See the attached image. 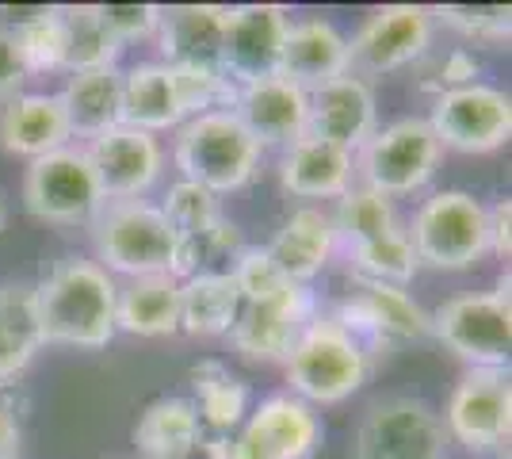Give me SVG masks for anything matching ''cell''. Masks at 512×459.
Segmentation results:
<instances>
[{
	"label": "cell",
	"instance_id": "6",
	"mask_svg": "<svg viewBox=\"0 0 512 459\" xmlns=\"http://www.w3.org/2000/svg\"><path fill=\"white\" fill-rule=\"evenodd\" d=\"M352 161H356V184H367L398 203L402 196H413L432 184L444 161V146L432 134L425 115H402L371 134L352 153Z\"/></svg>",
	"mask_w": 512,
	"mask_h": 459
},
{
	"label": "cell",
	"instance_id": "45",
	"mask_svg": "<svg viewBox=\"0 0 512 459\" xmlns=\"http://www.w3.org/2000/svg\"><path fill=\"white\" fill-rule=\"evenodd\" d=\"M8 219H12V203H8V192L0 188V238H4V230H8Z\"/></svg>",
	"mask_w": 512,
	"mask_h": 459
},
{
	"label": "cell",
	"instance_id": "28",
	"mask_svg": "<svg viewBox=\"0 0 512 459\" xmlns=\"http://www.w3.org/2000/svg\"><path fill=\"white\" fill-rule=\"evenodd\" d=\"M203 421L192 398L165 394L153 398L134 425V444L142 459H192L203 448Z\"/></svg>",
	"mask_w": 512,
	"mask_h": 459
},
{
	"label": "cell",
	"instance_id": "17",
	"mask_svg": "<svg viewBox=\"0 0 512 459\" xmlns=\"http://www.w3.org/2000/svg\"><path fill=\"white\" fill-rule=\"evenodd\" d=\"M291 16L283 4H241L226 12V35L218 66L234 85H249L256 77L279 73V54L287 39Z\"/></svg>",
	"mask_w": 512,
	"mask_h": 459
},
{
	"label": "cell",
	"instance_id": "22",
	"mask_svg": "<svg viewBox=\"0 0 512 459\" xmlns=\"http://www.w3.org/2000/svg\"><path fill=\"white\" fill-rule=\"evenodd\" d=\"M279 184L287 196L318 207L321 199H341L356 184V161L341 146L302 134L279 157Z\"/></svg>",
	"mask_w": 512,
	"mask_h": 459
},
{
	"label": "cell",
	"instance_id": "4",
	"mask_svg": "<svg viewBox=\"0 0 512 459\" xmlns=\"http://www.w3.org/2000/svg\"><path fill=\"white\" fill-rule=\"evenodd\" d=\"M92 249L104 272L115 280L138 276H172L176 230L153 199H107L100 215L88 222Z\"/></svg>",
	"mask_w": 512,
	"mask_h": 459
},
{
	"label": "cell",
	"instance_id": "29",
	"mask_svg": "<svg viewBox=\"0 0 512 459\" xmlns=\"http://www.w3.org/2000/svg\"><path fill=\"white\" fill-rule=\"evenodd\" d=\"M43 345L35 284L4 280L0 284V387L16 383L31 368V360L43 352Z\"/></svg>",
	"mask_w": 512,
	"mask_h": 459
},
{
	"label": "cell",
	"instance_id": "7",
	"mask_svg": "<svg viewBox=\"0 0 512 459\" xmlns=\"http://www.w3.org/2000/svg\"><path fill=\"white\" fill-rule=\"evenodd\" d=\"M321 417L295 394L260 398L245 425L230 437H203L211 459H310L321 448Z\"/></svg>",
	"mask_w": 512,
	"mask_h": 459
},
{
	"label": "cell",
	"instance_id": "35",
	"mask_svg": "<svg viewBox=\"0 0 512 459\" xmlns=\"http://www.w3.org/2000/svg\"><path fill=\"white\" fill-rule=\"evenodd\" d=\"M333 219V230H337V241H341V253L352 249V245H363L371 238H383L390 230L402 226V215H398V203L367 184H352L337 207L329 211Z\"/></svg>",
	"mask_w": 512,
	"mask_h": 459
},
{
	"label": "cell",
	"instance_id": "38",
	"mask_svg": "<svg viewBox=\"0 0 512 459\" xmlns=\"http://www.w3.org/2000/svg\"><path fill=\"white\" fill-rule=\"evenodd\" d=\"M432 20L455 31L463 43L505 46L512 39L509 4H440L432 8Z\"/></svg>",
	"mask_w": 512,
	"mask_h": 459
},
{
	"label": "cell",
	"instance_id": "36",
	"mask_svg": "<svg viewBox=\"0 0 512 459\" xmlns=\"http://www.w3.org/2000/svg\"><path fill=\"white\" fill-rule=\"evenodd\" d=\"M172 69V85H176V100L184 108V119L192 115H203V111H222L234 108L237 85L226 77L222 66H211V62H180Z\"/></svg>",
	"mask_w": 512,
	"mask_h": 459
},
{
	"label": "cell",
	"instance_id": "26",
	"mask_svg": "<svg viewBox=\"0 0 512 459\" xmlns=\"http://www.w3.org/2000/svg\"><path fill=\"white\" fill-rule=\"evenodd\" d=\"M115 329L150 341L180 333V280L172 276L123 280L115 295Z\"/></svg>",
	"mask_w": 512,
	"mask_h": 459
},
{
	"label": "cell",
	"instance_id": "23",
	"mask_svg": "<svg viewBox=\"0 0 512 459\" xmlns=\"http://www.w3.org/2000/svg\"><path fill=\"white\" fill-rule=\"evenodd\" d=\"M73 142L69 119L58 100V92H27L12 96L0 108V150L12 157H46Z\"/></svg>",
	"mask_w": 512,
	"mask_h": 459
},
{
	"label": "cell",
	"instance_id": "18",
	"mask_svg": "<svg viewBox=\"0 0 512 459\" xmlns=\"http://www.w3.org/2000/svg\"><path fill=\"white\" fill-rule=\"evenodd\" d=\"M245 123V131L260 142V150L279 146L287 150L295 138L306 134V115H310V92L299 88L287 77H256L249 85H237L234 108H230Z\"/></svg>",
	"mask_w": 512,
	"mask_h": 459
},
{
	"label": "cell",
	"instance_id": "13",
	"mask_svg": "<svg viewBox=\"0 0 512 459\" xmlns=\"http://www.w3.org/2000/svg\"><path fill=\"white\" fill-rule=\"evenodd\" d=\"M371 356H394V352L421 345L432 337L428 310L406 287L356 284L341 303L329 310Z\"/></svg>",
	"mask_w": 512,
	"mask_h": 459
},
{
	"label": "cell",
	"instance_id": "3",
	"mask_svg": "<svg viewBox=\"0 0 512 459\" xmlns=\"http://www.w3.org/2000/svg\"><path fill=\"white\" fill-rule=\"evenodd\" d=\"M172 134V165L184 180L211 188L214 196L241 192L260 173L264 150L230 108L192 115Z\"/></svg>",
	"mask_w": 512,
	"mask_h": 459
},
{
	"label": "cell",
	"instance_id": "42",
	"mask_svg": "<svg viewBox=\"0 0 512 459\" xmlns=\"http://www.w3.org/2000/svg\"><path fill=\"white\" fill-rule=\"evenodd\" d=\"M27 81H31V73L23 66L20 43H16V35H12L8 27H0V108H4L12 96H20Z\"/></svg>",
	"mask_w": 512,
	"mask_h": 459
},
{
	"label": "cell",
	"instance_id": "31",
	"mask_svg": "<svg viewBox=\"0 0 512 459\" xmlns=\"http://www.w3.org/2000/svg\"><path fill=\"white\" fill-rule=\"evenodd\" d=\"M249 241L234 219H214L199 230L176 234V257H172V280H192V276H230Z\"/></svg>",
	"mask_w": 512,
	"mask_h": 459
},
{
	"label": "cell",
	"instance_id": "12",
	"mask_svg": "<svg viewBox=\"0 0 512 459\" xmlns=\"http://www.w3.org/2000/svg\"><path fill=\"white\" fill-rule=\"evenodd\" d=\"M436 35L432 8L425 4H383L367 12V20L348 39V73L360 81H375L386 73L425 62Z\"/></svg>",
	"mask_w": 512,
	"mask_h": 459
},
{
	"label": "cell",
	"instance_id": "24",
	"mask_svg": "<svg viewBox=\"0 0 512 459\" xmlns=\"http://www.w3.org/2000/svg\"><path fill=\"white\" fill-rule=\"evenodd\" d=\"M69 119V134L77 146L123 123V69H85V73H65V85L58 92Z\"/></svg>",
	"mask_w": 512,
	"mask_h": 459
},
{
	"label": "cell",
	"instance_id": "20",
	"mask_svg": "<svg viewBox=\"0 0 512 459\" xmlns=\"http://www.w3.org/2000/svg\"><path fill=\"white\" fill-rule=\"evenodd\" d=\"M348 73V35L325 16H302L291 20L283 54H279V77L295 81L299 88L329 85Z\"/></svg>",
	"mask_w": 512,
	"mask_h": 459
},
{
	"label": "cell",
	"instance_id": "46",
	"mask_svg": "<svg viewBox=\"0 0 512 459\" xmlns=\"http://www.w3.org/2000/svg\"><path fill=\"white\" fill-rule=\"evenodd\" d=\"M0 459H20V456H0Z\"/></svg>",
	"mask_w": 512,
	"mask_h": 459
},
{
	"label": "cell",
	"instance_id": "10",
	"mask_svg": "<svg viewBox=\"0 0 512 459\" xmlns=\"http://www.w3.org/2000/svg\"><path fill=\"white\" fill-rule=\"evenodd\" d=\"M444 433L478 459H509L512 379L509 368H467L444 402Z\"/></svg>",
	"mask_w": 512,
	"mask_h": 459
},
{
	"label": "cell",
	"instance_id": "37",
	"mask_svg": "<svg viewBox=\"0 0 512 459\" xmlns=\"http://www.w3.org/2000/svg\"><path fill=\"white\" fill-rule=\"evenodd\" d=\"M12 35L20 43L23 66H27L31 77H39V73H65V35L58 4H39V12L27 23H20Z\"/></svg>",
	"mask_w": 512,
	"mask_h": 459
},
{
	"label": "cell",
	"instance_id": "11",
	"mask_svg": "<svg viewBox=\"0 0 512 459\" xmlns=\"http://www.w3.org/2000/svg\"><path fill=\"white\" fill-rule=\"evenodd\" d=\"M451 440L440 410L413 394H386L363 410L352 459H448Z\"/></svg>",
	"mask_w": 512,
	"mask_h": 459
},
{
	"label": "cell",
	"instance_id": "19",
	"mask_svg": "<svg viewBox=\"0 0 512 459\" xmlns=\"http://www.w3.org/2000/svg\"><path fill=\"white\" fill-rule=\"evenodd\" d=\"M375 131H379V100L367 81L344 73L310 92V115H306L310 138L356 153Z\"/></svg>",
	"mask_w": 512,
	"mask_h": 459
},
{
	"label": "cell",
	"instance_id": "14",
	"mask_svg": "<svg viewBox=\"0 0 512 459\" xmlns=\"http://www.w3.org/2000/svg\"><path fill=\"white\" fill-rule=\"evenodd\" d=\"M425 119L444 150L493 153L512 134V100L505 88L474 81V85L432 96V111Z\"/></svg>",
	"mask_w": 512,
	"mask_h": 459
},
{
	"label": "cell",
	"instance_id": "40",
	"mask_svg": "<svg viewBox=\"0 0 512 459\" xmlns=\"http://www.w3.org/2000/svg\"><path fill=\"white\" fill-rule=\"evenodd\" d=\"M425 58H428V66H425V77H421V88L432 92V96L482 81V62H478V54H474L470 46H451L444 58H436V54L428 50Z\"/></svg>",
	"mask_w": 512,
	"mask_h": 459
},
{
	"label": "cell",
	"instance_id": "5",
	"mask_svg": "<svg viewBox=\"0 0 512 459\" xmlns=\"http://www.w3.org/2000/svg\"><path fill=\"white\" fill-rule=\"evenodd\" d=\"M406 234L421 268L470 272L490 257V207L463 188H444L421 199Z\"/></svg>",
	"mask_w": 512,
	"mask_h": 459
},
{
	"label": "cell",
	"instance_id": "1",
	"mask_svg": "<svg viewBox=\"0 0 512 459\" xmlns=\"http://www.w3.org/2000/svg\"><path fill=\"white\" fill-rule=\"evenodd\" d=\"M115 295L119 280L92 257H62L35 284V306L46 345L104 349L115 341Z\"/></svg>",
	"mask_w": 512,
	"mask_h": 459
},
{
	"label": "cell",
	"instance_id": "39",
	"mask_svg": "<svg viewBox=\"0 0 512 459\" xmlns=\"http://www.w3.org/2000/svg\"><path fill=\"white\" fill-rule=\"evenodd\" d=\"M161 215L169 219V226L176 234H188V230H199L207 222L222 219V196H214L211 188L195 184V180H172L161 196Z\"/></svg>",
	"mask_w": 512,
	"mask_h": 459
},
{
	"label": "cell",
	"instance_id": "21",
	"mask_svg": "<svg viewBox=\"0 0 512 459\" xmlns=\"http://www.w3.org/2000/svg\"><path fill=\"white\" fill-rule=\"evenodd\" d=\"M268 257L276 261V268L291 280V284L310 287V280H318L329 268V261L341 253V241L333 230V219L325 207H295L283 226L276 230V238L264 245Z\"/></svg>",
	"mask_w": 512,
	"mask_h": 459
},
{
	"label": "cell",
	"instance_id": "16",
	"mask_svg": "<svg viewBox=\"0 0 512 459\" xmlns=\"http://www.w3.org/2000/svg\"><path fill=\"white\" fill-rule=\"evenodd\" d=\"M85 153L104 188V199H146L169 165L157 134L134 131L123 123L85 142Z\"/></svg>",
	"mask_w": 512,
	"mask_h": 459
},
{
	"label": "cell",
	"instance_id": "43",
	"mask_svg": "<svg viewBox=\"0 0 512 459\" xmlns=\"http://www.w3.org/2000/svg\"><path fill=\"white\" fill-rule=\"evenodd\" d=\"M490 207V257L509 261L512 253V199L486 203Z\"/></svg>",
	"mask_w": 512,
	"mask_h": 459
},
{
	"label": "cell",
	"instance_id": "44",
	"mask_svg": "<svg viewBox=\"0 0 512 459\" xmlns=\"http://www.w3.org/2000/svg\"><path fill=\"white\" fill-rule=\"evenodd\" d=\"M20 440H23L20 410L4 394V387H0V456H20Z\"/></svg>",
	"mask_w": 512,
	"mask_h": 459
},
{
	"label": "cell",
	"instance_id": "41",
	"mask_svg": "<svg viewBox=\"0 0 512 459\" xmlns=\"http://www.w3.org/2000/svg\"><path fill=\"white\" fill-rule=\"evenodd\" d=\"M100 16H104L107 31L115 35L119 46L146 43L157 35L161 4H100Z\"/></svg>",
	"mask_w": 512,
	"mask_h": 459
},
{
	"label": "cell",
	"instance_id": "2",
	"mask_svg": "<svg viewBox=\"0 0 512 459\" xmlns=\"http://www.w3.org/2000/svg\"><path fill=\"white\" fill-rule=\"evenodd\" d=\"M283 372L291 383L287 394H295L318 410V406H337L360 391L375 372V356L333 314L318 310L287 352Z\"/></svg>",
	"mask_w": 512,
	"mask_h": 459
},
{
	"label": "cell",
	"instance_id": "30",
	"mask_svg": "<svg viewBox=\"0 0 512 459\" xmlns=\"http://www.w3.org/2000/svg\"><path fill=\"white\" fill-rule=\"evenodd\" d=\"M195 387V414L203 421L207 437H230L245 425V417L253 410V391L245 379L230 375L218 360H203L192 368Z\"/></svg>",
	"mask_w": 512,
	"mask_h": 459
},
{
	"label": "cell",
	"instance_id": "8",
	"mask_svg": "<svg viewBox=\"0 0 512 459\" xmlns=\"http://www.w3.org/2000/svg\"><path fill=\"white\" fill-rule=\"evenodd\" d=\"M432 337L459 356L467 368H509L512 349V306L509 276L493 291H463L440 303L432 314Z\"/></svg>",
	"mask_w": 512,
	"mask_h": 459
},
{
	"label": "cell",
	"instance_id": "27",
	"mask_svg": "<svg viewBox=\"0 0 512 459\" xmlns=\"http://www.w3.org/2000/svg\"><path fill=\"white\" fill-rule=\"evenodd\" d=\"M184 123V108L176 100L172 69L165 62H134L123 69V127L146 134L176 131Z\"/></svg>",
	"mask_w": 512,
	"mask_h": 459
},
{
	"label": "cell",
	"instance_id": "25",
	"mask_svg": "<svg viewBox=\"0 0 512 459\" xmlns=\"http://www.w3.org/2000/svg\"><path fill=\"white\" fill-rule=\"evenodd\" d=\"M226 12L222 4H176L161 8L157 23V62L180 66V62H211L218 66L222 35H226Z\"/></svg>",
	"mask_w": 512,
	"mask_h": 459
},
{
	"label": "cell",
	"instance_id": "9",
	"mask_svg": "<svg viewBox=\"0 0 512 459\" xmlns=\"http://www.w3.org/2000/svg\"><path fill=\"white\" fill-rule=\"evenodd\" d=\"M20 199L31 219L58 226V230L88 226L107 203L85 146H77V142L27 161Z\"/></svg>",
	"mask_w": 512,
	"mask_h": 459
},
{
	"label": "cell",
	"instance_id": "33",
	"mask_svg": "<svg viewBox=\"0 0 512 459\" xmlns=\"http://www.w3.org/2000/svg\"><path fill=\"white\" fill-rule=\"evenodd\" d=\"M348 261V272L356 284H383V287H409L421 272V261L413 253V241L406 234V222L383 238H371L363 245H352L341 253Z\"/></svg>",
	"mask_w": 512,
	"mask_h": 459
},
{
	"label": "cell",
	"instance_id": "34",
	"mask_svg": "<svg viewBox=\"0 0 512 459\" xmlns=\"http://www.w3.org/2000/svg\"><path fill=\"white\" fill-rule=\"evenodd\" d=\"M58 16L65 35V73L119 66L123 46L107 31L100 4H58Z\"/></svg>",
	"mask_w": 512,
	"mask_h": 459
},
{
	"label": "cell",
	"instance_id": "32",
	"mask_svg": "<svg viewBox=\"0 0 512 459\" xmlns=\"http://www.w3.org/2000/svg\"><path fill=\"white\" fill-rule=\"evenodd\" d=\"M241 310V291L230 276H192L180 280V333L188 337H226Z\"/></svg>",
	"mask_w": 512,
	"mask_h": 459
},
{
	"label": "cell",
	"instance_id": "15",
	"mask_svg": "<svg viewBox=\"0 0 512 459\" xmlns=\"http://www.w3.org/2000/svg\"><path fill=\"white\" fill-rule=\"evenodd\" d=\"M314 314H318L314 291L302 284H287L283 291L268 295V299L241 303L234 329L226 337L253 364H283L291 345L299 341V333Z\"/></svg>",
	"mask_w": 512,
	"mask_h": 459
}]
</instances>
